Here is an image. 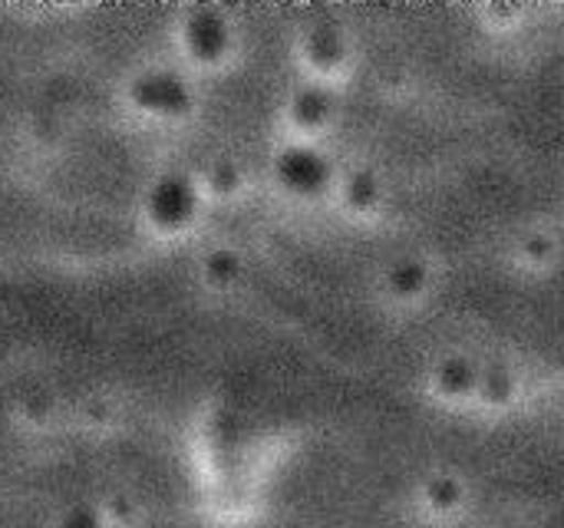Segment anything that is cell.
<instances>
[{"label":"cell","instance_id":"obj_1","mask_svg":"<svg viewBox=\"0 0 564 528\" xmlns=\"http://www.w3.org/2000/svg\"><path fill=\"white\" fill-rule=\"evenodd\" d=\"M195 215V192L192 182L182 175H162L145 192V218L159 231H178Z\"/></svg>","mask_w":564,"mask_h":528},{"label":"cell","instance_id":"obj_2","mask_svg":"<svg viewBox=\"0 0 564 528\" xmlns=\"http://www.w3.org/2000/svg\"><path fill=\"white\" fill-rule=\"evenodd\" d=\"M135 109L142 112H152V116H175L185 109V86L175 73H165V69H152V73H139L132 79V89H129Z\"/></svg>","mask_w":564,"mask_h":528},{"label":"cell","instance_id":"obj_3","mask_svg":"<svg viewBox=\"0 0 564 528\" xmlns=\"http://www.w3.org/2000/svg\"><path fill=\"white\" fill-rule=\"evenodd\" d=\"M221 40H225V30L208 13H198L195 20L185 23V43H188L192 56H198V60H215L221 50Z\"/></svg>","mask_w":564,"mask_h":528}]
</instances>
